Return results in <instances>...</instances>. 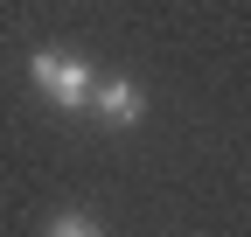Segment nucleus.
<instances>
[{
	"mask_svg": "<svg viewBox=\"0 0 251 237\" xmlns=\"http://www.w3.org/2000/svg\"><path fill=\"white\" fill-rule=\"evenodd\" d=\"M91 112H98L105 126H112V133H126V126H140V118H147V91H140L133 77H112V84H91Z\"/></svg>",
	"mask_w": 251,
	"mask_h": 237,
	"instance_id": "2",
	"label": "nucleus"
},
{
	"mask_svg": "<svg viewBox=\"0 0 251 237\" xmlns=\"http://www.w3.org/2000/svg\"><path fill=\"white\" fill-rule=\"evenodd\" d=\"M49 237H105V230L91 223L84 210H70V216H56V223H49Z\"/></svg>",
	"mask_w": 251,
	"mask_h": 237,
	"instance_id": "3",
	"label": "nucleus"
},
{
	"mask_svg": "<svg viewBox=\"0 0 251 237\" xmlns=\"http://www.w3.org/2000/svg\"><path fill=\"white\" fill-rule=\"evenodd\" d=\"M28 84H35L56 112H84L98 77H91V63H84L77 49H35V56H28Z\"/></svg>",
	"mask_w": 251,
	"mask_h": 237,
	"instance_id": "1",
	"label": "nucleus"
}]
</instances>
